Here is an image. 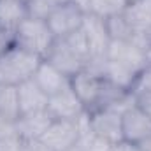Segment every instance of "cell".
I'll use <instances>...</instances> for the list:
<instances>
[{"label": "cell", "mask_w": 151, "mask_h": 151, "mask_svg": "<svg viewBox=\"0 0 151 151\" xmlns=\"http://www.w3.org/2000/svg\"><path fill=\"white\" fill-rule=\"evenodd\" d=\"M40 62V56L19 46L11 47L7 53L0 56V84L18 86L23 81L32 79Z\"/></svg>", "instance_id": "6da1fadb"}, {"label": "cell", "mask_w": 151, "mask_h": 151, "mask_svg": "<svg viewBox=\"0 0 151 151\" xmlns=\"http://www.w3.org/2000/svg\"><path fill=\"white\" fill-rule=\"evenodd\" d=\"M14 37H16V46L37 55L42 60L47 56L49 49L56 40L47 21L34 16H28L19 23V27L14 30Z\"/></svg>", "instance_id": "7a4b0ae2"}, {"label": "cell", "mask_w": 151, "mask_h": 151, "mask_svg": "<svg viewBox=\"0 0 151 151\" xmlns=\"http://www.w3.org/2000/svg\"><path fill=\"white\" fill-rule=\"evenodd\" d=\"M104 84H106V77L93 69H84L70 77V88L74 90V93L83 102L88 113L95 111Z\"/></svg>", "instance_id": "3957f363"}, {"label": "cell", "mask_w": 151, "mask_h": 151, "mask_svg": "<svg viewBox=\"0 0 151 151\" xmlns=\"http://www.w3.org/2000/svg\"><path fill=\"white\" fill-rule=\"evenodd\" d=\"M84 11L72 0H67L63 4H60L47 18V25L51 28V32L55 34L56 39H63L70 35L72 32L79 30L83 27V19H84Z\"/></svg>", "instance_id": "277c9868"}, {"label": "cell", "mask_w": 151, "mask_h": 151, "mask_svg": "<svg viewBox=\"0 0 151 151\" xmlns=\"http://www.w3.org/2000/svg\"><path fill=\"white\" fill-rule=\"evenodd\" d=\"M81 139V128L77 119H53L42 134L40 141L53 151H70Z\"/></svg>", "instance_id": "5b68a950"}, {"label": "cell", "mask_w": 151, "mask_h": 151, "mask_svg": "<svg viewBox=\"0 0 151 151\" xmlns=\"http://www.w3.org/2000/svg\"><path fill=\"white\" fill-rule=\"evenodd\" d=\"M90 130L95 137L111 144L123 142L121 134V113L113 107H104L90 113Z\"/></svg>", "instance_id": "8992f818"}, {"label": "cell", "mask_w": 151, "mask_h": 151, "mask_svg": "<svg viewBox=\"0 0 151 151\" xmlns=\"http://www.w3.org/2000/svg\"><path fill=\"white\" fill-rule=\"evenodd\" d=\"M81 30H83L86 40H88L91 62L106 60V53H107V47H109V42H111L106 19L88 12V14H84Z\"/></svg>", "instance_id": "52a82bcc"}, {"label": "cell", "mask_w": 151, "mask_h": 151, "mask_svg": "<svg viewBox=\"0 0 151 151\" xmlns=\"http://www.w3.org/2000/svg\"><path fill=\"white\" fill-rule=\"evenodd\" d=\"M121 134L123 142L141 144L151 135V118L137 104H134L121 114Z\"/></svg>", "instance_id": "ba28073f"}, {"label": "cell", "mask_w": 151, "mask_h": 151, "mask_svg": "<svg viewBox=\"0 0 151 151\" xmlns=\"http://www.w3.org/2000/svg\"><path fill=\"white\" fill-rule=\"evenodd\" d=\"M44 60L49 62L53 67H56L58 70H62L69 77L76 76L77 72H81L84 69H88V65H90L83 56H79L65 42V39H56L53 47L49 49V53H47V56Z\"/></svg>", "instance_id": "9c48e42d"}, {"label": "cell", "mask_w": 151, "mask_h": 151, "mask_svg": "<svg viewBox=\"0 0 151 151\" xmlns=\"http://www.w3.org/2000/svg\"><path fill=\"white\" fill-rule=\"evenodd\" d=\"M106 60L125 65V67H128L130 70H134L137 74L148 65L146 51L137 47L135 44H132L128 40H111L109 47H107V53H106Z\"/></svg>", "instance_id": "30bf717a"}, {"label": "cell", "mask_w": 151, "mask_h": 151, "mask_svg": "<svg viewBox=\"0 0 151 151\" xmlns=\"http://www.w3.org/2000/svg\"><path fill=\"white\" fill-rule=\"evenodd\" d=\"M47 113L53 119H77L83 113H86L83 102L77 99L74 90L69 86L63 91L49 97L47 100Z\"/></svg>", "instance_id": "8fae6325"}, {"label": "cell", "mask_w": 151, "mask_h": 151, "mask_svg": "<svg viewBox=\"0 0 151 151\" xmlns=\"http://www.w3.org/2000/svg\"><path fill=\"white\" fill-rule=\"evenodd\" d=\"M34 81L40 86V90L47 97H53L70 86V77L65 76L62 70H58L56 67H53L46 60H42L40 65L37 67V70L34 74Z\"/></svg>", "instance_id": "7c38bea8"}, {"label": "cell", "mask_w": 151, "mask_h": 151, "mask_svg": "<svg viewBox=\"0 0 151 151\" xmlns=\"http://www.w3.org/2000/svg\"><path fill=\"white\" fill-rule=\"evenodd\" d=\"M18 99H19L21 114H34L47 111L49 97L40 90V86L34 81V77L18 84Z\"/></svg>", "instance_id": "4fadbf2b"}, {"label": "cell", "mask_w": 151, "mask_h": 151, "mask_svg": "<svg viewBox=\"0 0 151 151\" xmlns=\"http://www.w3.org/2000/svg\"><path fill=\"white\" fill-rule=\"evenodd\" d=\"M51 121H53V118L47 111L34 114H21L16 119V134L23 142L40 139L42 134L46 132V128L51 125Z\"/></svg>", "instance_id": "5bb4252c"}, {"label": "cell", "mask_w": 151, "mask_h": 151, "mask_svg": "<svg viewBox=\"0 0 151 151\" xmlns=\"http://www.w3.org/2000/svg\"><path fill=\"white\" fill-rule=\"evenodd\" d=\"M28 18L27 0H0V27L16 30Z\"/></svg>", "instance_id": "9a60e30c"}, {"label": "cell", "mask_w": 151, "mask_h": 151, "mask_svg": "<svg viewBox=\"0 0 151 151\" xmlns=\"http://www.w3.org/2000/svg\"><path fill=\"white\" fill-rule=\"evenodd\" d=\"M0 116L5 119H11V121H16L21 116L18 86L0 84Z\"/></svg>", "instance_id": "2e32d148"}, {"label": "cell", "mask_w": 151, "mask_h": 151, "mask_svg": "<svg viewBox=\"0 0 151 151\" xmlns=\"http://www.w3.org/2000/svg\"><path fill=\"white\" fill-rule=\"evenodd\" d=\"M130 0H88V12L99 18H111L121 14Z\"/></svg>", "instance_id": "e0dca14e"}, {"label": "cell", "mask_w": 151, "mask_h": 151, "mask_svg": "<svg viewBox=\"0 0 151 151\" xmlns=\"http://www.w3.org/2000/svg\"><path fill=\"white\" fill-rule=\"evenodd\" d=\"M67 0H27V7H28V16L46 19L60 4H63Z\"/></svg>", "instance_id": "ac0fdd59"}, {"label": "cell", "mask_w": 151, "mask_h": 151, "mask_svg": "<svg viewBox=\"0 0 151 151\" xmlns=\"http://www.w3.org/2000/svg\"><path fill=\"white\" fill-rule=\"evenodd\" d=\"M134 93V97H139V95H146L151 93V65H146L134 81V86L130 90Z\"/></svg>", "instance_id": "d6986e66"}, {"label": "cell", "mask_w": 151, "mask_h": 151, "mask_svg": "<svg viewBox=\"0 0 151 151\" xmlns=\"http://www.w3.org/2000/svg\"><path fill=\"white\" fill-rule=\"evenodd\" d=\"M16 46V37H14V30L4 28L0 27V56L4 53H7L11 47Z\"/></svg>", "instance_id": "ffe728a7"}, {"label": "cell", "mask_w": 151, "mask_h": 151, "mask_svg": "<svg viewBox=\"0 0 151 151\" xmlns=\"http://www.w3.org/2000/svg\"><path fill=\"white\" fill-rule=\"evenodd\" d=\"M12 135H18L16 134V121L5 119V118L0 116V139L12 137Z\"/></svg>", "instance_id": "44dd1931"}, {"label": "cell", "mask_w": 151, "mask_h": 151, "mask_svg": "<svg viewBox=\"0 0 151 151\" xmlns=\"http://www.w3.org/2000/svg\"><path fill=\"white\" fill-rule=\"evenodd\" d=\"M135 104L144 111L151 118V93H146V95H139L135 97Z\"/></svg>", "instance_id": "7402d4cb"}, {"label": "cell", "mask_w": 151, "mask_h": 151, "mask_svg": "<svg viewBox=\"0 0 151 151\" xmlns=\"http://www.w3.org/2000/svg\"><path fill=\"white\" fill-rule=\"evenodd\" d=\"M27 146H28V150L30 151H53L46 142H42L40 139H34V141H28V142H25Z\"/></svg>", "instance_id": "603a6c76"}, {"label": "cell", "mask_w": 151, "mask_h": 151, "mask_svg": "<svg viewBox=\"0 0 151 151\" xmlns=\"http://www.w3.org/2000/svg\"><path fill=\"white\" fill-rule=\"evenodd\" d=\"M123 151H144L139 144H128V142H123Z\"/></svg>", "instance_id": "cb8c5ba5"}, {"label": "cell", "mask_w": 151, "mask_h": 151, "mask_svg": "<svg viewBox=\"0 0 151 151\" xmlns=\"http://www.w3.org/2000/svg\"><path fill=\"white\" fill-rule=\"evenodd\" d=\"M139 146H141V148H142L144 151H151V135L148 137V139H144V141H142Z\"/></svg>", "instance_id": "d4e9b609"}, {"label": "cell", "mask_w": 151, "mask_h": 151, "mask_svg": "<svg viewBox=\"0 0 151 151\" xmlns=\"http://www.w3.org/2000/svg\"><path fill=\"white\" fill-rule=\"evenodd\" d=\"M146 58H148V65H151V32H150V46L146 51Z\"/></svg>", "instance_id": "484cf974"}, {"label": "cell", "mask_w": 151, "mask_h": 151, "mask_svg": "<svg viewBox=\"0 0 151 151\" xmlns=\"http://www.w3.org/2000/svg\"><path fill=\"white\" fill-rule=\"evenodd\" d=\"M19 151H30V150H28V146H27V144H23V146H21V150H19Z\"/></svg>", "instance_id": "4316f807"}]
</instances>
